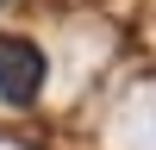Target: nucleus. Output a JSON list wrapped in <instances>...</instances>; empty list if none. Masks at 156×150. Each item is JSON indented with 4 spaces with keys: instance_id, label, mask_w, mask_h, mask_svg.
Listing matches in <instances>:
<instances>
[{
    "instance_id": "nucleus-1",
    "label": "nucleus",
    "mask_w": 156,
    "mask_h": 150,
    "mask_svg": "<svg viewBox=\"0 0 156 150\" xmlns=\"http://www.w3.org/2000/svg\"><path fill=\"white\" fill-rule=\"evenodd\" d=\"M37 94H44V50L31 38H0V100L31 106Z\"/></svg>"
}]
</instances>
